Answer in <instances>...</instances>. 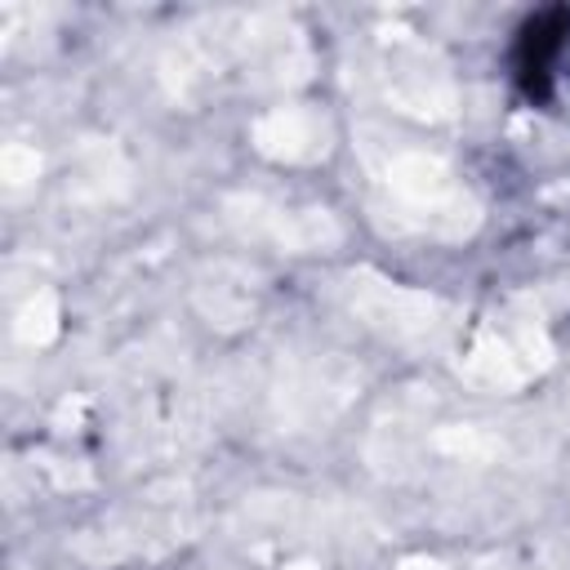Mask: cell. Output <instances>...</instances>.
Wrapping results in <instances>:
<instances>
[{
  "label": "cell",
  "instance_id": "obj_1",
  "mask_svg": "<svg viewBox=\"0 0 570 570\" xmlns=\"http://www.w3.org/2000/svg\"><path fill=\"white\" fill-rule=\"evenodd\" d=\"M570 45V9L552 4L530 13L517 27V45H512V80L530 102H548L552 85H557V67L561 53Z\"/></svg>",
  "mask_w": 570,
  "mask_h": 570
}]
</instances>
